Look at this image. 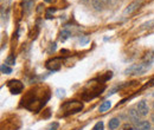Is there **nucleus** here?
Instances as JSON below:
<instances>
[{"mask_svg":"<svg viewBox=\"0 0 154 130\" xmlns=\"http://www.w3.org/2000/svg\"><path fill=\"white\" fill-rule=\"evenodd\" d=\"M151 69V63L147 62V63H140V64H135L132 65L131 68H128L125 74H142L145 72H147L148 70Z\"/></svg>","mask_w":154,"mask_h":130,"instance_id":"nucleus-1","label":"nucleus"},{"mask_svg":"<svg viewBox=\"0 0 154 130\" xmlns=\"http://www.w3.org/2000/svg\"><path fill=\"white\" fill-rule=\"evenodd\" d=\"M7 86H8V89H10V91L11 93H13V95H18L23 91V89H24V85H23V83L19 82V80H10L8 82V84H7Z\"/></svg>","mask_w":154,"mask_h":130,"instance_id":"nucleus-2","label":"nucleus"},{"mask_svg":"<svg viewBox=\"0 0 154 130\" xmlns=\"http://www.w3.org/2000/svg\"><path fill=\"white\" fill-rule=\"evenodd\" d=\"M128 117H129V119L132 121V123L135 124L136 127L140 124V122H141V115L139 113V111L136 110V109H129V111H128Z\"/></svg>","mask_w":154,"mask_h":130,"instance_id":"nucleus-3","label":"nucleus"},{"mask_svg":"<svg viewBox=\"0 0 154 130\" xmlns=\"http://www.w3.org/2000/svg\"><path fill=\"white\" fill-rule=\"evenodd\" d=\"M136 110L141 115V117H146L148 115V112H149V108H148V105H147V103L145 101H140L137 103V105H136Z\"/></svg>","mask_w":154,"mask_h":130,"instance_id":"nucleus-4","label":"nucleus"},{"mask_svg":"<svg viewBox=\"0 0 154 130\" xmlns=\"http://www.w3.org/2000/svg\"><path fill=\"white\" fill-rule=\"evenodd\" d=\"M141 4H142L141 0H134L133 2H131V4L127 6V8L125 10V14H132L134 11H136V10L141 6Z\"/></svg>","mask_w":154,"mask_h":130,"instance_id":"nucleus-5","label":"nucleus"},{"mask_svg":"<svg viewBox=\"0 0 154 130\" xmlns=\"http://www.w3.org/2000/svg\"><path fill=\"white\" fill-rule=\"evenodd\" d=\"M120 118H112L110 121H109V123H108V128H109V130H115L117 129L119 127H120Z\"/></svg>","mask_w":154,"mask_h":130,"instance_id":"nucleus-6","label":"nucleus"},{"mask_svg":"<svg viewBox=\"0 0 154 130\" xmlns=\"http://www.w3.org/2000/svg\"><path fill=\"white\" fill-rule=\"evenodd\" d=\"M136 128H137V130H152L151 122H149V121H141L140 124H139Z\"/></svg>","mask_w":154,"mask_h":130,"instance_id":"nucleus-7","label":"nucleus"},{"mask_svg":"<svg viewBox=\"0 0 154 130\" xmlns=\"http://www.w3.org/2000/svg\"><path fill=\"white\" fill-rule=\"evenodd\" d=\"M110 107H112V103H110V101H104L101 105H100V112H104L107 111V110H109L110 109Z\"/></svg>","mask_w":154,"mask_h":130,"instance_id":"nucleus-8","label":"nucleus"},{"mask_svg":"<svg viewBox=\"0 0 154 130\" xmlns=\"http://www.w3.org/2000/svg\"><path fill=\"white\" fill-rule=\"evenodd\" d=\"M153 26H154V19H152V20H149V21H147V23L142 24V26H141V30H147V29H152Z\"/></svg>","mask_w":154,"mask_h":130,"instance_id":"nucleus-9","label":"nucleus"},{"mask_svg":"<svg viewBox=\"0 0 154 130\" xmlns=\"http://www.w3.org/2000/svg\"><path fill=\"white\" fill-rule=\"evenodd\" d=\"M1 72H2V74H12V69H11L10 66H7L6 64H2V65H1Z\"/></svg>","mask_w":154,"mask_h":130,"instance_id":"nucleus-10","label":"nucleus"},{"mask_svg":"<svg viewBox=\"0 0 154 130\" xmlns=\"http://www.w3.org/2000/svg\"><path fill=\"white\" fill-rule=\"evenodd\" d=\"M70 35H71V33H70L68 30H64V31H62V33H60V40H62V41H65L68 38L70 37Z\"/></svg>","mask_w":154,"mask_h":130,"instance_id":"nucleus-11","label":"nucleus"},{"mask_svg":"<svg viewBox=\"0 0 154 130\" xmlns=\"http://www.w3.org/2000/svg\"><path fill=\"white\" fill-rule=\"evenodd\" d=\"M93 6L96 8L97 11H101L102 10V2L100 0H93Z\"/></svg>","mask_w":154,"mask_h":130,"instance_id":"nucleus-12","label":"nucleus"},{"mask_svg":"<svg viewBox=\"0 0 154 130\" xmlns=\"http://www.w3.org/2000/svg\"><path fill=\"white\" fill-rule=\"evenodd\" d=\"M6 65H14V63H16V59H14V57L13 56H11V57H8L7 59H6Z\"/></svg>","mask_w":154,"mask_h":130,"instance_id":"nucleus-13","label":"nucleus"},{"mask_svg":"<svg viewBox=\"0 0 154 130\" xmlns=\"http://www.w3.org/2000/svg\"><path fill=\"white\" fill-rule=\"evenodd\" d=\"M103 122H97L96 124L94 125V128H93V130H103Z\"/></svg>","mask_w":154,"mask_h":130,"instance_id":"nucleus-14","label":"nucleus"},{"mask_svg":"<svg viewBox=\"0 0 154 130\" xmlns=\"http://www.w3.org/2000/svg\"><path fill=\"white\" fill-rule=\"evenodd\" d=\"M58 128V123H54L51 127H50V130H56Z\"/></svg>","mask_w":154,"mask_h":130,"instance_id":"nucleus-15","label":"nucleus"},{"mask_svg":"<svg viewBox=\"0 0 154 130\" xmlns=\"http://www.w3.org/2000/svg\"><path fill=\"white\" fill-rule=\"evenodd\" d=\"M151 121L154 122V113H152V116H151Z\"/></svg>","mask_w":154,"mask_h":130,"instance_id":"nucleus-16","label":"nucleus"},{"mask_svg":"<svg viewBox=\"0 0 154 130\" xmlns=\"http://www.w3.org/2000/svg\"><path fill=\"white\" fill-rule=\"evenodd\" d=\"M25 1V4H29V2H32V0H24Z\"/></svg>","mask_w":154,"mask_h":130,"instance_id":"nucleus-17","label":"nucleus"},{"mask_svg":"<svg viewBox=\"0 0 154 130\" xmlns=\"http://www.w3.org/2000/svg\"><path fill=\"white\" fill-rule=\"evenodd\" d=\"M149 85H151V86H153V85H154V79L152 80V82H151V84H149Z\"/></svg>","mask_w":154,"mask_h":130,"instance_id":"nucleus-18","label":"nucleus"},{"mask_svg":"<svg viewBox=\"0 0 154 130\" xmlns=\"http://www.w3.org/2000/svg\"><path fill=\"white\" fill-rule=\"evenodd\" d=\"M44 1H45V2H51L52 0H44Z\"/></svg>","mask_w":154,"mask_h":130,"instance_id":"nucleus-19","label":"nucleus"},{"mask_svg":"<svg viewBox=\"0 0 154 130\" xmlns=\"http://www.w3.org/2000/svg\"><path fill=\"white\" fill-rule=\"evenodd\" d=\"M129 130H137V128H133V127H132V128H131Z\"/></svg>","mask_w":154,"mask_h":130,"instance_id":"nucleus-20","label":"nucleus"},{"mask_svg":"<svg viewBox=\"0 0 154 130\" xmlns=\"http://www.w3.org/2000/svg\"><path fill=\"white\" fill-rule=\"evenodd\" d=\"M102 1H109V0H102Z\"/></svg>","mask_w":154,"mask_h":130,"instance_id":"nucleus-21","label":"nucleus"},{"mask_svg":"<svg viewBox=\"0 0 154 130\" xmlns=\"http://www.w3.org/2000/svg\"><path fill=\"white\" fill-rule=\"evenodd\" d=\"M153 108H154V102H153Z\"/></svg>","mask_w":154,"mask_h":130,"instance_id":"nucleus-22","label":"nucleus"},{"mask_svg":"<svg viewBox=\"0 0 154 130\" xmlns=\"http://www.w3.org/2000/svg\"><path fill=\"white\" fill-rule=\"evenodd\" d=\"M153 130H154V129H153Z\"/></svg>","mask_w":154,"mask_h":130,"instance_id":"nucleus-23","label":"nucleus"}]
</instances>
